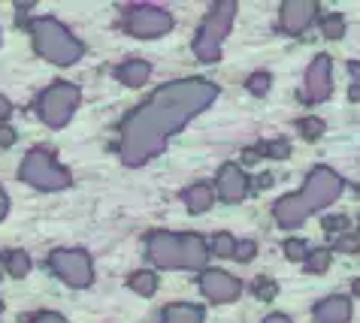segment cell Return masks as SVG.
I'll return each instance as SVG.
<instances>
[{
	"mask_svg": "<svg viewBox=\"0 0 360 323\" xmlns=\"http://www.w3.org/2000/svg\"><path fill=\"white\" fill-rule=\"evenodd\" d=\"M255 294L257 296H261V299H273L276 296V284H273V281H257V284H255Z\"/></svg>",
	"mask_w": 360,
	"mask_h": 323,
	"instance_id": "83f0119b",
	"label": "cell"
},
{
	"mask_svg": "<svg viewBox=\"0 0 360 323\" xmlns=\"http://www.w3.org/2000/svg\"><path fill=\"white\" fill-rule=\"evenodd\" d=\"M245 190H248V181L243 176V169L236 164H224L221 173H218V197L224 203H239L245 197Z\"/></svg>",
	"mask_w": 360,
	"mask_h": 323,
	"instance_id": "4fadbf2b",
	"label": "cell"
},
{
	"mask_svg": "<svg viewBox=\"0 0 360 323\" xmlns=\"http://www.w3.org/2000/svg\"><path fill=\"white\" fill-rule=\"evenodd\" d=\"M49 266H52L55 275L70 287H88L94 281L91 257H88L85 251H79V248H58V251H52Z\"/></svg>",
	"mask_w": 360,
	"mask_h": 323,
	"instance_id": "ba28073f",
	"label": "cell"
},
{
	"mask_svg": "<svg viewBox=\"0 0 360 323\" xmlns=\"http://www.w3.org/2000/svg\"><path fill=\"white\" fill-rule=\"evenodd\" d=\"M352 73H354V76L360 79V64H352Z\"/></svg>",
	"mask_w": 360,
	"mask_h": 323,
	"instance_id": "8d00e7d4",
	"label": "cell"
},
{
	"mask_svg": "<svg viewBox=\"0 0 360 323\" xmlns=\"http://www.w3.org/2000/svg\"><path fill=\"white\" fill-rule=\"evenodd\" d=\"M348 227V218H327L324 220V230H345Z\"/></svg>",
	"mask_w": 360,
	"mask_h": 323,
	"instance_id": "4dcf8cb0",
	"label": "cell"
},
{
	"mask_svg": "<svg viewBox=\"0 0 360 323\" xmlns=\"http://www.w3.org/2000/svg\"><path fill=\"white\" fill-rule=\"evenodd\" d=\"M321 27H324V37L339 39V37L345 34V18H342V15H327Z\"/></svg>",
	"mask_w": 360,
	"mask_h": 323,
	"instance_id": "7402d4cb",
	"label": "cell"
},
{
	"mask_svg": "<svg viewBox=\"0 0 360 323\" xmlns=\"http://www.w3.org/2000/svg\"><path fill=\"white\" fill-rule=\"evenodd\" d=\"M285 254L291 260H303L309 254V248H306V242H300V239H288L285 242Z\"/></svg>",
	"mask_w": 360,
	"mask_h": 323,
	"instance_id": "d4e9b609",
	"label": "cell"
},
{
	"mask_svg": "<svg viewBox=\"0 0 360 323\" xmlns=\"http://www.w3.org/2000/svg\"><path fill=\"white\" fill-rule=\"evenodd\" d=\"M354 294H357V296H360V278H357V281H354Z\"/></svg>",
	"mask_w": 360,
	"mask_h": 323,
	"instance_id": "74e56055",
	"label": "cell"
},
{
	"mask_svg": "<svg viewBox=\"0 0 360 323\" xmlns=\"http://www.w3.org/2000/svg\"><path fill=\"white\" fill-rule=\"evenodd\" d=\"M79 100H82V91L73 82H55L39 94L37 115L43 118V124H49V127H64L67 121L73 118Z\"/></svg>",
	"mask_w": 360,
	"mask_h": 323,
	"instance_id": "52a82bcc",
	"label": "cell"
},
{
	"mask_svg": "<svg viewBox=\"0 0 360 323\" xmlns=\"http://www.w3.org/2000/svg\"><path fill=\"white\" fill-rule=\"evenodd\" d=\"M330 64L327 55H318L312 64L306 70V100H312V103H321V100L330 97Z\"/></svg>",
	"mask_w": 360,
	"mask_h": 323,
	"instance_id": "8fae6325",
	"label": "cell"
},
{
	"mask_svg": "<svg viewBox=\"0 0 360 323\" xmlns=\"http://www.w3.org/2000/svg\"><path fill=\"white\" fill-rule=\"evenodd\" d=\"M31 39H34V48L39 58L52 60L58 67H70L76 64L79 58H82L85 46L79 43V39L70 34V30L58 22V18H34L31 22Z\"/></svg>",
	"mask_w": 360,
	"mask_h": 323,
	"instance_id": "277c9868",
	"label": "cell"
},
{
	"mask_svg": "<svg viewBox=\"0 0 360 323\" xmlns=\"http://www.w3.org/2000/svg\"><path fill=\"white\" fill-rule=\"evenodd\" d=\"M0 315H4V302H0Z\"/></svg>",
	"mask_w": 360,
	"mask_h": 323,
	"instance_id": "f35d334b",
	"label": "cell"
},
{
	"mask_svg": "<svg viewBox=\"0 0 360 323\" xmlns=\"http://www.w3.org/2000/svg\"><path fill=\"white\" fill-rule=\"evenodd\" d=\"M212 251H215V257H233L236 239L230 236V233H218V236L212 239Z\"/></svg>",
	"mask_w": 360,
	"mask_h": 323,
	"instance_id": "ffe728a7",
	"label": "cell"
},
{
	"mask_svg": "<svg viewBox=\"0 0 360 323\" xmlns=\"http://www.w3.org/2000/svg\"><path fill=\"white\" fill-rule=\"evenodd\" d=\"M200 290L212 302H233L243 287H239V281L233 275H227V272L209 269V272H203V278H200Z\"/></svg>",
	"mask_w": 360,
	"mask_h": 323,
	"instance_id": "30bf717a",
	"label": "cell"
},
{
	"mask_svg": "<svg viewBox=\"0 0 360 323\" xmlns=\"http://www.w3.org/2000/svg\"><path fill=\"white\" fill-rule=\"evenodd\" d=\"M339 190H342V178H339L333 169L318 166V169L309 173V178H306V185H303L300 194L282 197L276 203V220L282 227H288V230L303 224L312 211L324 209L327 203H333V199L339 197Z\"/></svg>",
	"mask_w": 360,
	"mask_h": 323,
	"instance_id": "7a4b0ae2",
	"label": "cell"
},
{
	"mask_svg": "<svg viewBox=\"0 0 360 323\" xmlns=\"http://www.w3.org/2000/svg\"><path fill=\"white\" fill-rule=\"evenodd\" d=\"M9 115H13V103L6 97H0V121H6Z\"/></svg>",
	"mask_w": 360,
	"mask_h": 323,
	"instance_id": "1f68e13d",
	"label": "cell"
},
{
	"mask_svg": "<svg viewBox=\"0 0 360 323\" xmlns=\"http://www.w3.org/2000/svg\"><path fill=\"white\" fill-rule=\"evenodd\" d=\"M315 13H318L315 0H288V4H282V27L291 37H300L309 25H312Z\"/></svg>",
	"mask_w": 360,
	"mask_h": 323,
	"instance_id": "7c38bea8",
	"label": "cell"
},
{
	"mask_svg": "<svg viewBox=\"0 0 360 323\" xmlns=\"http://www.w3.org/2000/svg\"><path fill=\"white\" fill-rule=\"evenodd\" d=\"M9 215V197H6V190L0 187V220H4Z\"/></svg>",
	"mask_w": 360,
	"mask_h": 323,
	"instance_id": "d6a6232c",
	"label": "cell"
},
{
	"mask_svg": "<svg viewBox=\"0 0 360 323\" xmlns=\"http://www.w3.org/2000/svg\"><path fill=\"white\" fill-rule=\"evenodd\" d=\"M4 263H6V272L13 278H25L27 272H31V257H27L25 251H6Z\"/></svg>",
	"mask_w": 360,
	"mask_h": 323,
	"instance_id": "ac0fdd59",
	"label": "cell"
},
{
	"mask_svg": "<svg viewBox=\"0 0 360 323\" xmlns=\"http://www.w3.org/2000/svg\"><path fill=\"white\" fill-rule=\"evenodd\" d=\"M233 15H236V4L233 0H221L209 9L203 27L194 39V55L203 60V64H215L218 55H221V43L224 37L230 34V25H233Z\"/></svg>",
	"mask_w": 360,
	"mask_h": 323,
	"instance_id": "5b68a950",
	"label": "cell"
},
{
	"mask_svg": "<svg viewBox=\"0 0 360 323\" xmlns=\"http://www.w3.org/2000/svg\"><path fill=\"white\" fill-rule=\"evenodd\" d=\"M31 323H67V320L61 315H55V311H39Z\"/></svg>",
	"mask_w": 360,
	"mask_h": 323,
	"instance_id": "f546056e",
	"label": "cell"
},
{
	"mask_svg": "<svg viewBox=\"0 0 360 323\" xmlns=\"http://www.w3.org/2000/svg\"><path fill=\"white\" fill-rule=\"evenodd\" d=\"M264 323H291V317H285V315H269Z\"/></svg>",
	"mask_w": 360,
	"mask_h": 323,
	"instance_id": "e575fe53",
	"label": "cell"
},
{
	"mask_svg": "<svg viewBox=\"0 0 360 323\" xmlns=\"http://www.w3.org/2000/svg\"><path fill=\"white\" fill-rule=\"evenodd\" d=\"M330 266V251H312L309 257V272H327Z\"/></svg>",
	"mask_w": 360,
	"mask_h": 323,
	"instance_id": "cb8c5ba5",
	"label": "cell"
},
{
	"mask_svg": "<svg viewBox=\"0 0 360 323\" xmlns=\"http://www.w3.org/2000/svg\"><path fill=\"white\" fill-rule=\"evenodd\" d=\"M18 178L37 190H64V187H70V181H73L67 169L55 160L52 151H46V148L27 151L22 160V169H18Z\"/></svg>",
	"mask_w": 360,
	"mask_h": 323,
	"instance_id": "8992f818",
	"label": "cell"
},
{
	"mask_svg": "<svg viewBox=\"0 0 360 323\" xmlns=\"http://www.w3.org/2000/svg\"><path fill=\"white\" fill-rule=\"evenodd\" d=\"M218 97V88L206 79H179L158 88L143 106H136L122 124L118 154L127 166H143L155 154H161L167 139L179 133L194 115Z\"/></svg>",
	"mask_w": 360,
	"mask_h": 323,
	"instance_id": "6da1fadb",
	"label": "cell"
},
{
	"mask_svg": "<svg viewBox=\"0 0 360 323\" xmlns=\"http://www.w3.org/2000/svg\"><path fill=\"white\" fill-rule=\"evenodd\" d=\"M127 284H131V290L139 296H152L158 290V278H155V272H134Z\"/></svg>",
	"mask_w": 360,
	"mask_h": 323,
	"instance_id": "d6986e66",
	"label": "cell"
},
{
	"mask_svg": "<svg viewBox=\"0 0 360 323\" xmlns=\"http://www.w3.org/2000/svg\"><path fill=\"white\" fill-rule=\"evenodd\" d=\"M315 320L318 323H348L352 320V302L345 296H327L324 302H318Z\"/></svg>",
	"mask_w": 360,
	"mask_h": 323,
	"instance_id": "5bb4252c",
	"label": "cell"
},
{
	"mask_svg": "<svg viewBox=\"0 0 360 323\" xmlns=\"http://www.w3.org/2000/svg\"><path fill=\"white\" fill-rule=\"evenodd\" d=\"M269 185H273V176H261V178H257V187H269Z\"/></svg>",
	"mask_w": 360,
	"mask_h": 323,
	"instance_id": "d590c367",
	"label": "cell"
},
{
	"mask_svg": "<svg viewBox=\"0 0 360 323\" xmlns=\"http://www.w3.org/2000/svg\"><path fill=\"white\" fill-rule=\"evenodd\" d=\"M185 206L191 211H206L212 206V187L209 185H191L185 190Z\"/></svg>",
	"mask_w": 360,
	"mask_h": 323,
	"instance_id": "e0dca14e",
	"label": "cell"
},
{
	"mask_svg": "<svg viewBox=\"0 0 360 323\" xmlns=\"http://www.w3.org/2000/svg\"><path fill=\"white\" fill-rule=\"evenodd\" d=\"M297 127H300V133H303L306 139H318L324 133V121L321 118H303V121H297Z\"/></svg>",
	"mask_w": 360,
	"mask_h": 323,
	"instance_id": "44dd1931",
	"label": "cell"
},
{
	"mask_svg": "<svg viewBox=\"0 0 360 323\" xmlns=\"http://www.w3.org/2000/svg\"><path fill=\"white\" fill-rule=\"evenodd\" d=\"M248 91H252L255 97H264L266 91H269V76H266V73H255V76H248Z\"/></svg>",
	"mask_w": 360,
	"mask_h": 323,
	"instance_id": "603a6c76",
	"label": "cell"
},
{
	"mask_svg": "<svg viewBox=\"0 0 360 323\" xmlns=\"http://www.w3.org/2000/svg\"><path fill=\"white\" fill-rule=\"evenodd\" d=\"M13 143H15V133H13V130L0 127V145H13Z\"/></svg>",
	"mask_w": 360,
	"mask_h": 323,
	"instance_id": "836d02e7",
	"label": "cell"
},
{
	"mask_svg": "<svg viewBox=\"0 0 360 323\" xmlns=\"http://www.w3.org/2000/svg\"><path fill=\"white\" fill-rule=\"evenodd\" d=\"M264 151H266L269 157H288V154H291V145H288L285 139H276V143L264 145Z\"/></svg>",
	"mask_w": 360,
	"mask_h": 323,
	"instance_id": "4316f807",
	"label": "cell"
},
{
	"mask_svg": "<svg viewBox=\"0 0 360 323\" xmlns=\"http://www.w3.org/2000/svg\"><path fill=\"white\" fill-rule=\"evenodd\" d=\"M115 76H118V82L127 85V88H139V85H146L148 82V76H152V67H148V60H124L122 67L115 70Z\"/></svg>",
	"mask_w": 360,
	"mask_h": 323,
	"instance_id": "9a60e30c",
	"label": "cell"
},
{
	"mask_svg": "<svg viewBox=\"0 0 360 323\" xmlns=\"http://www.w3.org/2000/svg\"><path fill=\"white\" fill-rule=\"evenodd\" d=\"M336 251H360V236H345V239H336Z\"/></svg>",
	"mask_w": 360,
	"mask_h": 323,
	"instance_id": "f1b7e54d",
	"label": "cell"
},
{
	"mask_svg": "<svg viewBox=\"0 0 360 323\" xmlns=\"http://www.w3.org/2000/svg\"><path fill=\"white\" fill-rule=\"evenodd\" d=\"M255 254H257V245H255V242H236V251H233V257H236V260L248 263V260H252Z\"/></svg>",
	"mask_w": 360,
	"mask_h": 323,
	"instance_id": "484cf974",
	"label": "cell"
},
{
	"mask_svg": "<svg viewBox=\"0 0 360 323\" xmlns=\"http://www.w3.org/2000/svg\"><path fill=\"white\" fill-rule=\"evenodd\" d=\"M124 27H127V34H134L139 39H155V37H164L167 30L173 27V18H169V13L161 6L139 4V6L127 9Z\"/></svg>",
	"mask_w": 360,
	"mask_h": 323,
	"instance_id": "9c48e42d",
	"label": "cell"
},
{
	"mask_svg": "<svg viewBox=\"0 0 360 323\" xmlns=\"http://www.w3.org/2000/svg\"><path fill=\"white\" fill-rule=\"evenodd\" d=\"M148 257L161 269H203L209 251L200 236H176L167 230L148 236Z\"/></svg>",
	"mask_w": 360,
	"mask_h": 323,
	"instance_id": "3957f363",
	"label": "cell"
},
{
	"mask_svg": "<svg viewBox=\"0 0 360 323\" xmlns=\"http://www.w3.org/2000/svg\"><path fill=\"white\" fill-rule=\"evenodd\" d=\"M164 323H203V308L197 305H185V302H176V305L164 308Z\"/></svg>",
	"mask_w": 360,
	"mask_h": 323,
	"instance_id": "2e32d148",
	"label": "cell"
}]
</instances>
